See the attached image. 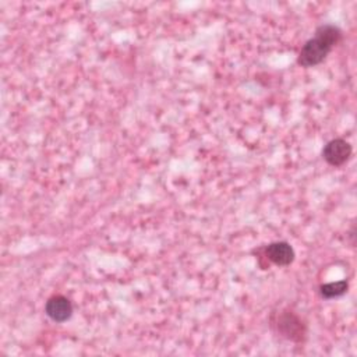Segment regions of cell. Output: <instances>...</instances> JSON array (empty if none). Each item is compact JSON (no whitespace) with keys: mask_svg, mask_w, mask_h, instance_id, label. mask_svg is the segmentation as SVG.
Masks as SVG:
<instances>
[{"mask_svg":"<svg viewBox=\"0 0 357 357\" xmlns=\"http://www.w3.org/2000/svg\"><path fill=\"white\" fill-rule=\"evenodd\" d=\"M273 325L276 326L278 333L291 342H304L305 335H307V326L304 321L291 310H283L280 311Z\"/></svg>","mask_w":357,"mask_h":357,"instance_id":"7a4b0ae2","label":"cell"},{"mask_svg":"<svg viewBox=\"0 0 357 357\" xmlns=\"http://www.w3.org/2000/svg\"><path fill=\"white\" fill-rule=\"evenodd\" d=\"M349 289L347 280H339V282H331L325 283L319 287V293L324 298H335L339 296H343Z\"/></svg>","mask_w":357,"mask_h":357,"instance_id":"8992f818","label":"cell"},{"mask_svg":"<svg viewBox=\"0 0 357 357\" xmlns=\"http://www.w3.org/2000/svg\"><path fill=\"white\" fill-rule=\"evenodd\" d=\"M351 152H353V148L350 142H347L343 138H335L324 146L322 158L326 160L328 165L333 167H339L350 159Z\"/></svg>","mask_w":357,"mask_h":357,"instance_id":"3957f363","label":"cell"},{"mask_svg":"<svg viewBox=\"0 0 357 357\" xmlns=\"http://www.w3.org/2000/svg\"><path fill=\"white\" fill-rule=\"evenodd\" d=\"M45 312L54 322H66L73 315V304L66 296L56 294L46 301Z\"/></svg>","mask_w":357,"mask_h":357,"instance_id":"5b68a950","label":"cell"},{"mask_svg":"<svg viewBox=\"0 0 357 357\" xmlns=\"http://www.w3.org/2000/svg\"><path fill=\"white\" fill-rule=\"evenodd\" d=\"M264 257L278 266H287L294 261L296 252L289 243L275 241L264 248Z\"/></svg>","mask_w":357,"mask_h":357,"instance_id":"277c9868","label":"cell"},{"mask_svg":"<svg viewBox=\"0 0 357 357\" xmlns=\"http://www.w3.org/2000/svg\"><path fill=\"white\" fill-rule=\"evenodd\" d=\"M340 39L342 31L339 26L332 24L318 26L314 36L303 45L298 53V64L303 67H312L322 63Z\"/></svg>","mask_w":357,"mask_h":357,"instance_id":"6da1fadb","label":"cell"}]
</instances>
